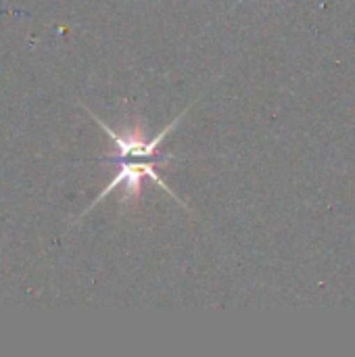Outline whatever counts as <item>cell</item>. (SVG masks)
Here are the masks:
<instances>
[{"label": "cell", "mask_w": 355, "mask_h": 357, "mask_svg": "<svg viewBox=\"0 0 355 357\" xmlns=\"http://www.w3.org/2000/svg\"><path fill=\"white\" fill-rule=\"evenodd\" d=\"M241 2H243V0H236V4H241Z\"/></svg>", "instance_id": "obj_1"}]
</instances>
